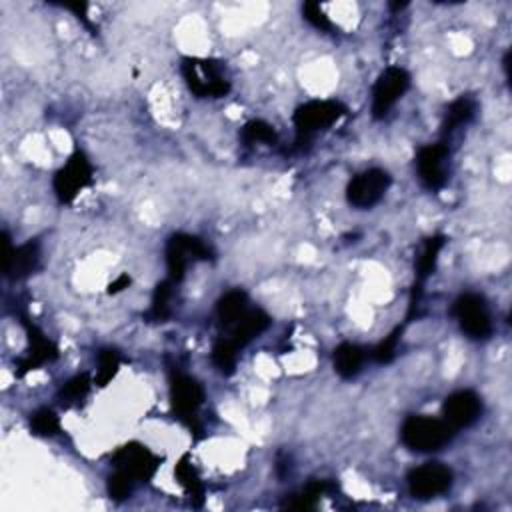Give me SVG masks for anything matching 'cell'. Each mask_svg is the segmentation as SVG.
I'll list each match as a JSON object with an SVG mask.
<instances>
[{"instance_id":"6da1fadb","label":"cell","mask_w":512,"mask_h":512,"mask_svg":"<svg viewBox=\"0 0 512 512\" xmlns=\"http://www.w3.org/2000/svg\"><path fill=\"white\" fill-rule=\"evenodd\" d=\"M455 439V429L445 418H432L424 415L409 416L402 423V445L415 453H437Z\"/></svg>"},{"instance_id":"7a4b0ae2","label":"cell","mask_w":512,"mask_h":512,"mask_svg":"<svg viewBox=\"0 0 512 512\" xmlns=\"http://www.w3.org/2000/svg\"><path fill=\"white\" fill-rule=\"evenodd\" d=\"M180 73L190 93L198 98H223L231 93V80L217 60L187 57L182 58Z\"/></svg>"},{"instance_id":"3957f363","label":"cell","mask_w":512,"mask_h":512,"mask_svg":"<svg viewBox=\"0 0 512 512\" xmlns=\"http://www.w3.org/2000/svg\"><path fill=\"white\" fill-rule=\"evenodd\" d=\"M348 109L339 101H310L298 106L293 122L296 128V147L301 149L312 136L320 131L331 128L336 120H340Z\"/></svg>"},{"instance_id":"277c9868","label":"cell","mask_w":512,"mask_h":512,"mask_svg":"<svg viewBox=\"0 0 512 512\" xmlns=\"http://www.w3.org/2000/svg\"><path fill=\"white\" fill-rule=\"evenodd\" d=\"M215 252L204 241L198 239L193 234H172L166 242V271L168 280H172L174 285L185 280V274L190 263L196 261H212Z\"/></svg>"},{"instance_id":"5b68a950","label":"cell","mask_w":512,"mask_h":512,"mask_svg":"<svg viewBox=\"0 0 512 512\" xmlns=\"http://www.w3.org/2000/svg\"><path fill=\"white\" fill-rule=\"evenodd\" d=\"M168 380H171V404L174 415L188 429L198 431V409L204 404V388L201 382L179 371L177 366H168Z\"/></svg>"},{"instance_id":"8992f818","label":"cell","mask_w":512,"mask_h":512,"mask_svg":"<svg viewBox=\"0 0 512 512\" xmlns=\"http://www.w3.org/2000/svg\"><path fill=\"white\" fill-rule=\"evenodd\" d=\"M453 315L461 331L472 340L491 339L494 331L493 315L483 294L464 293L455 301Z\"/></svg>"},{"instance_id":"52a82bcc","label":"cell","mask_w":512,"mask_h":512,"mask_svg":"<svg viewBox=\"0 0 512 512\" xmlns=\"http://www.w3.org/2000/svg\"><path fill=\"white\" fill-rule=\"evenodd\" d=\"M93 164L87 158V155L80 150L73 152V157L66 160V164L60 168L52 180V188L60 204L73 203L76 196L80 195V190L93 185Z\"/></svg>"},{"instance_id":"ba28073f","label":"cell","mask_w":512,"mask_h":512,"mask_svg":"<svg viewBox=\"0 0 512 512\" xmlns=\"http://www.w3.org/2000/svg\"><path fill=\"white\" fill-rule=\"evenodd\" d=\"M455 475L453 470L442 462H426L412 469L407 477L409 493L412 499L431 501L448 493L453 488Z\"/></svg>"},{"instance_id":"9c48e42d","label":"cell","mask_w":512,"mask_h":512,"mask_svg":"<svg viewBox=\"0 0 512 512\" xmlns=\"http://www.w3.org/2000/svg\"><path fill=\"white\" fill-rule=\"evenodd\" d=\"M393 185V177L382 168H369L361 174L353 177L347 187V201L355 209H372L377 206L382 198H385L386 190Z\"/></svg>"},{"instance_id":"30bf717a","label":"cell","mask_w":512,"mask_h":512,"mask_svg":"<svg viewBox=\"0 0 512 512\" xmlns=\"http://www.w3.org/2000/svg\"><path fill=\"white\" fill-rule=\"evenodd\" d=\"M410 88V74L401 66H388L382 71L372 88V117L380 120Z\"/></svg>"},{"instance_id":"8fae6325","label":"cell","mask_w":512,"mask_h":512,"mask_svg":"<svg viewBox=\"0 0 512 512\" xmlns=\"http://www.w3.org/2000/svg\"><path fill=\"white\" fill-rule=\"evenodd\" d=\"M112 466L128 472L136 483H149L150 478H155L160 469V456H157L144 445H139V442H131V445L120 447L114 453Z\"/></svg>"},{"instance_id":"7c38bea8","label":"cell","mask_w":512,"mask_h":512,"mask_svg":"<svg viewBox=\"0 0 512 512\" xmlns=\"http://www.w3.org/2000/svg\"><path fill=\"white\" fill-rule=\"evenodd\" d=\"M450 150L445 142L426 144L416 155L418 179L424 188L440 190L447 185V163Z\"/></svg>"},{"instance_id":"4fadbf2b","label":"cell","mask_w":512,"mask_h":512,"mask_svg":"<svg viewBox=\"0 0 512 512\" xmlns=\"http://www.w3.org/2000/svg\"><path fill=\"white\" fill-rule=\"evenodd\" d=\"M41 264V248L38 242H25L20 247H12L9 234L3 233V266L9 279H27Z\"/></svg>"},{"instance_id":"5bb4252c","label":"cell","mask_w":512,"mask_h":512,"mask_svg":"<svg viewBox=\"0 0 512 512\" xmlns=\"http://www.w3.org/2000/svg\"><path fill=\"white\" fill-rule=\"evenodd\" d=\"M483 415V399L475 391H456L442 404V416L453 429H469Z\"/></svg>"},{"instance_id":"9a60e30c","label":"cell","mask_w":512,"mask_h":512,"mask_svg":"<svg viewBox=\"0 0 512 512\" xmlns=\"http://www.w3.org/2000/svg\"><path fill=\"white\" fill-rule=\"evenodd\" d=\"M22 323H25L28 332V350L19 361V374L25 377L27 372L36 371L38 366L55 361L58 356V348L28 318H22Z\"/></svg>"},{"instance_id":"2e32d148","label":"cell","mask_w":512,"mask_h":512,"mask_svg":"<svg viewBox=\"0 0 512 512\" xmlns=\"http://www.w3.org/2000/svg\"><path fill=\"white\" fill-rule=\"evenodd\" d=\"M269 326H271V317L266 315L264 310H261V309L247 310L239 323L234 325L231 340L234 342L236 348L242 350L244 347L248 345V342L258 339V336H261Z\"/></svg>"},{"instance_id":"e0dca14e","label":"cell","mask_w":512,"mask_h":512,"mask_svg":"<svg viewBox=\"0 0 512 512\" xmlns=\"http://www.w3.org/2000/svg\"><path fill=\"white\" fill-rule=\"evenodd\" d=\"M366 361V350L358 345H353V342H342L334 348L332 355V364H334V372L339 374L340 378L350 380L355 378L358 372L363 371Z\"/></svg>"},{"instance_id":"ac0fdd59","label":"cell","mask_w":512,"mask_h":512,"mask_svg":"<svg viewBox=\"0 0 512 512\" xmlns=\"http://www.w3.org/2000/svg\"><path fill=\"white\" fill-rule=\"evenodd\" d=\"M447 239L442 234L431 236L429 241H424L423 248H420V255L416 256V266H415V274H416V282L415 285L423 287L424 280L432 277L434 271H437V263H439V255L440 250L445 248Z\"/></svg>"},{"instance_id":"d6986e66","label":"cell","mask_w":512,"mask_h":512,"mask_svg":"<svg viewBox=\"0 0 512 512\" xmlns=\"http://www.w3.org/2000/svg\"><path fill=\"white\" fill-rule=\"evenodd\" d=\"M248 310V294L242 288L228 290L226 294L220 296L217 302V317L220 325L234 326L244 317V312Z\"/></svg>"},{"instance_id":"ffe728a7","label":"cell","mask_w":512,"mask_h":512,"mask_svg":"<svg viewBox=\"0 0 512 512\" xmlns=\"http://www.w3.org/2000/svg\"><path fill=\"white\" fill-rule=\"evenodd\" d=\"M478 104L472 96H461L448 106V111L445 114V122H442V133L453 134L458 128H462L469 125V122L475 118Z\"/></svg>"},{"instance_id":"44dd1931","label":"cell","mask_w":512,"mask_h":512,"mask_svg":"<svg viewBox=\"0 0 512 512\" xmlns=\"http://www.w3.org/2000/svg\"><path fill=\"white\" fill-rule=\"evenodd\" d=\"M174 477H177L179 485L185 488L187 494L190 496V501H193V507H203L204 502V485L201 477H198L196 469L190 462L188 456H182L177 469H174Z\"/></svg>"},{"instance_id":"7402d4cb","label":"cell","mask_w":512,"mask_h":512,"mask_svg":"<svg viewBox=\"0 0 512 512\" xmlns=\"http://www.w3.org/2000/svg\"><path fill=\"white\" fill-rule=\"evenodd\" d=\"M174 282L172 280H163L158 282L155 288V294H152V304L147 312V318L150 323H166L172 315V296H174Z\"/></svg>"},{"instance_id":"603a6c76","label":"cell","mask_w":512,"mask_h":512,"mask_svg":"<svg viewBox=\"0 0 512 512\" xmlns=\"http://www.w3.org/2000/svg\"><path fill=\"white\" fill-rule=\"evenodd\" d=\"M90 386H93V380H90V374H76L68 382H65L58 391V401L65 409H76L80 407L90 393Z\"/></svg>"},{"instance_id":"cb8c5ba5","label":"cell","mask_w":512,"mask_h":512,"mask_svg":"<svg viewBox=\"0 0 512 512\" xmlns=\"http://www.w3.org/2000/svg\"><path fill=\"white\" fill-rule=\"evenodd\" d=\"M241 141L247 147H252V144H277L279 134L269 122L250 120L241 131Z\"/></svg>"},{"instance_id":"d4e9b609","label":"cell","mask_w":512,"mask_h":512,"mask_svg":"<svg viewBox=\"0 0 512 512\" xmlns=\"http://www.w3.org/2000/svg\"><path fill=\"white\" fill-rule=\"evenodd\" d=\"M212 363L223 374H233L239 363V348L231 339H218L212 347Z\"/></svg>"},{"instance_id":"484cf974","label":"cell","mask_w":512,"mask_h":512,"mask_svg":"<svg viewBox=\"0 0 512 512\" xmlns=\"http://www.w3.org/2000/svg\"><path fill=\"white\" fill-rule=\"evenodd\" d=\"M30 431H33V434H36V437L42 439L57 437L60 432V418L57 416L55 410L38 409L30 415Z\"/></svg>"},{"instance_id":"4316f807","label":"cell","mask_w":512,"mask_h":512,"mask_svg":"<svg viewBox=\"0 0 512 512\" xmlns=\"http://www.w3.org/2000/svg\"><path fill=\"white\" fill-rule=\"evenodd\" d=\"M134 485H136V480L128 475V472L114 469L109 480H106V491H109V496L112 501L122 502V501L131 499L134 493Z\"/></svg>"},{"instance_id":"83f0119b","label":"cell","mask_w":512,"mask_h":512,"mask_svg":"<svg viewBox=\"0 0 512 512\" xmlns=\"http://www.w3.org/2000/svg\"><path fill=\"white\" fill-rule=\"evenodd\" d=\"M120 369V355L112 348H104L98 353V369H96V385L106 386L117 377Z\"/></svg>"},{"instance_id":"f1b7e54d","label":"cell","mask_w":512,"mask_h":512,"mask_svg":"<svg viewBox=\"0 0 512 512\" xmlns=\"http://www.w3.org/2000/svg\"><path fill=\"white\" fill-rule=\"evenodd\" d=\"M401 336H402V326H396L394 331L386 336L385 340L378 342L377 347L372 350V358L377 361L378 364H388L394 361L396 356V348H399V342H401Z\"/></svg>"},{"instance_id":"f546056e","label":"cell","mask_w":512,"mask_h":512,"mask_svg":"<svg viewBox=\"0 0 512 512\" xmlns=\"http://www.w3.org/2000/svg\"><path fill=\"white\" fill-rule=\"evenodd\" d=\"M302 17H304V20L310 22L312 27L318 28V30H325V33L334 28L331 19L326 17L323 9H320V4H317V3H304L302 4Z\"/></svg>"},{"instance_id":"4dcf8cb0","label":"cell","mask_w":512,"mask_h":512,"mask_svg":"<svg viewBox=\"0 0 512 512\" xmlns=\"http://www.w3.org/2000/svg\"><path fill=\"white\" fill-rule=\"evenodd\" d=\"M131 277H128V274H120V277L114 280V282H111V287H109V294H118V293H122V290L125 288H128L131 287Z\"/></svg>"}]
</instances>
